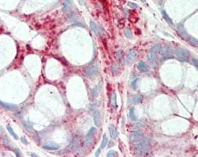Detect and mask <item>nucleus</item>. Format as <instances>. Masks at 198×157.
I'll return each mask as SVG.
<instances>
[{
    "label": "nucleus",
    "instance_id": "nucleus-1",
    "mask_svg": "<svg viewBox=\"0 0 198 157\" xmlns=\"http://www.w3.org/2000/svg\"><path fill=\"white\" fill-rule=\"evenodd\" d=\"M135 148L140 154H145L151 149V144L148 140H143L135 144Z\"/></svg>",
    "mask_w": 198,
    "mask_h": 157
},
{
    "label": "nucleus",
    "instance_id": "nucleus-2",
    "mask_svg": "<svg viewBox=\"0 0 198 157\" xmlns=\"http://www.w3.org/2000/svg\"><path fill=\"white\" fill-rule=\"evenodd\" d=\"M176 58L183 62H188L189 59V51L184 48H178L174 51Z\"/></svg>",
    "mask_w": 198,
    "mask_h": 157
},
{
    "label": "nucleus",
    "instance_id": "nucleus-3",
    "mask_svg": "<svg viewBox=\"0 0 198 157\" xmlns=\"http://www.w3.org/2000/svg\"><path fill=\"white\" fill-rule=\"evenodd\" d=\"M143 95H140V94H134V95H132L130 97L129 101L132 104L136 105V104H140L143 102Z\"/></svg>",
    "mask_w": 198,
    "mask_h": 157
},
{
    "label": "nucleus",
    "instance_id": "nucleus-4",
    "mask_svg": "<svg viewBox=\"0 0 198 157\" xmlns=\"http://www.w3.org/2000/svg\"><path fill=\"white\" fill-rule=\"evenodd\" d=\"M136 56H137L136 50L135 49L130 50V52L128 53V55H127V62H128V64H131L132 62H134L135 60V59H136Z\"/></svg>",
    "mask_w": 198,
    "mask_h": 157
},
{
    "label": "nucleus",
    "instance_id": "nucleus-5",
    "mask_svg": "<svg viewBox=\"0 0 198 157\" xmlns=\"http://www.w3.org/2000/svg\"><path fill=\"white\" fill-rule=\"evenodd\" d=\"M143 137V133L142 132L140 131H136L133 132L131 136H130V140L132 142H135V141H139V140L142 138Z\"/></svg>",
    "mask_w": 198,
    "mask_h": 157
},
{
    "label": "nucleus",
    "instance_id": "nucleus-6",
    "mask_svg": "<svg viewBox=\"0 0 198 157\" xmlns=\"http://www.w3.org/2000/svg\"><path fill=\"white\" fill-rule=\"evenodd\" d=\"M94 122L97 127H99L101 125V113L98 110H97L94 113Z\"/></svg>",
    "mask_w": 198,
    "mask_h": 157
},
{
    "label": "nucleus",
    "instance_id": "nucleus-7",
    "mask_svg": "<svg viewBox=\"0 0 198 157\" xmlns=\"http://www.w3.org/2000/svg\"><path fill=\"white\" fill-rule=\"evenodd\" d=\"M72 7V0H65L64 3V7L62 9V11L64 13H66L67 11H69L70 10V8Z\"/></svg>",
    "mask_w": 198,
    "mask_h": 157
},
{
    "label": "nucleus",
    "instance_id": "nucleus-8",
    "mask_svg": "<svg viewBox=\"0 0 198 157\" xmlns=\"http://www.w3.org/2000/svg\"><path fill=\"white\" fill-rule=\"evenodd\" d=\"M137 69L140 72H146L148 70V66L143 61H140L137 64Z\"/></svg>",
    "mask_w": 198,
    "mask_h": 157
},
{
    "label": "nucleus",
    "instance_id": "nucleus-9",
    "mask_svg": "<svg viewBox=\"0 0 198 157\" xmlns=\"http://www.w3.org/2000/svg\"><path fill=\"white\" fill-rule=\"evenodd\" d=\"M97 72V67L95 66H91V67H89L88 68L86 69V74L87 76H92V75H94V74H96Z\"/></svg>",
    "mask_w": 198,
    "mask_h": 157
},
{
    "label": "nucleus",
    "instance_id": "nucleus-10",
    "mask_svg": "<svg viewBox=\"0 0 198 157\" xmlns=\"http://www.w3.org/2000/svg\"><path fill=\"white\" fill-rule=\"evenodd\" d=\"M109 133H110V137L113 139H116L117 137V131H116V128L113 125H110L109 126Z\"/></svg>",
    "mask_w": 198,
    "mask_h": 157
},
{
    "label": "nucleus",
    "instance_id": "nucleus-11",
    "mask_svg": "<svg viewBox=\"0 0 198 157\" xmlns=\"http://www.w3.org/2000/svg\"><path fill=\"white\" fill-rule=\"evenodd\" d=\"M100 91H101V85L97 84V86H95V87L93 89V91H92V97H93V98H96L99 94Z\"/></svg>",
    "mask_w": 198,
    "mask_h": 157
},
{
    "label": "nucleus",
    "instance_id": "nucleus-12",
    "mask_svg": "<svg viewBox=\"0 0 198 157\" xmlns=\"http://www.w3.org/2000/svg\"><path fill=\"white\" fill-rule=\"evenodd\" d=\"M43 148L46 150H57L59 148V146L57 144H44Z\"/></svg>",
    "mask_w": 198,
    "mask_h": 157
},
{
    "label": "nucleus",
    "instance_id": "nucleus-13",
    "mask_svg": "<svg viewBox=\"0 0 198 157\" xmlns=\"http://www.w3.org/2000/svg\"><path fill=\"white\" fill-rule=\"evenodd\" d=\"M178 30L179 32V33H180L182 37H186L187 36V33L185 31V29H184V26L182 24H178Z\"/></svg>",
    "mask_w": 198,
    "mask_h": 157
},
{
    "label": "nucleus",
    "instance_id": "nucleus-14",
    "mask_svg": "<svg viewBox=\"0 0 198 157\" xmlns=\"http://www.w3.org/2000/svg\"><path fill=\"white\" fill-rule=\"evenodd\" d=\"M89 24H90V28L92 29V30H93L94 33H95L96 35H99V28L97 27V26L95 24V22H94L93 21H90Z\"/></svg>",
    "mask_w": 198,
    "mask_h": 157
},
{
    "label": "nucleus",
    "instance_id": "nucleus-15",
    "mask_svg": "<svg viewBox=\"0 0 198 157\" xmlns=\"http://www.w3.org/2000/svg\"><path fill=\"white\" fill-rule=\"evenodd\" d=\"M147 58L148 59L150 60L151 62H152V63H154V62H155L157 59H158V56L156 55L155 53H154V52H149L147 54Z\"/></svg>",
    "mask_w": 198,
    "mask_h": 157
},
{
    "label": "nucleus",
    "instance_id": "nucleus-16",
    "mask_svg": "<svg viewBox=\"0 0 198 157\" xmlns=\"http://www.w3.org/2000/svg\"><path fill=\"white\" fill-rule=\"evenodd\" d=\"M0 104H1L2 106L5 108V109H7V110H14V109H16V107H17L15 105L5 103V102H2V101H0Z\"/></svg>",
    "mask_w": 198,
    "mask_h": 157
},
{
    "label": "nucleus",
    "instance_id": "nucleus-17",
    "mask_svg": "<svg viewBox=\"0 0 198 157\" xmlns=\"http://www.w3.org/2000/svg\"><path fill=\"white\" fill-rule=\"evenodd\" d=\"M161 51H162V45L159 44L154 45L153 47L151 48V52H161Z\"/></svg>",
    "mask_w": 198,
    "mask_h": 157
},
{
    "label": "nucleus",
    "instance_id": "nucleus-18",
    "mask_svg": "<svg viewBox=\"0 0 198 157\" xmlns=\"http://www.w3.org/2000/svg\"><path fill=\"white\" fill-rule=\"evenodd\" d=\"M162 16H163V18H165V20H166L168 23L170 24V25H173V21L171 20V18H170L169 16H168V14L166 13V12L165 11V10H162Z\"/></svg>",
    "mask_w": 198,
    "mask_h": 157
},
{
    "label": "nucleus",
    "instance_id": "nucleus-19",
    "mask_svg": "<svg viewBox=\"0 0 198 157\" xmlns=\"http://www.w3.org/2000/svg\"><path fill=\"white\" fill-rule=\"evenodd\" d=\"M145 125V123L143 122V121H137V122H135V124H134V130H137V129H139L140 128H142Z\"/></svg>",
    "mask_w": 198,
    "mask_h": 157
},
{
    "label": "nucleus",
    "instance_id": "nucleus-20",
    "mask_svg": "<svg viewBox=\"0 0 198 157\" xmlns=\"http://www.w3.org/2000/svg\"><path fill=\"white\" fill-rule=\"evenodd\" d=\"M76 18H77L76 14H75L74 12H72V13H69V14L67 16L66 18L68 21H75V19H76Z\"/></svg>",
    "mask_w": 198,
    "mask_h": 157
},
{
    "label": "nucleus",
    "instance_id": "nucleus-21",
    "mask_svg": "<svg viewBox=\"0 0 198 157\" xmlns=\"http://www.w3.org/2000/svg\"><path fill=\"white\" fill-rule=\"evenodd\" d=\"M129 117H130V119H131L132 121H135V120H136V117H135V109H134L133 107L130 109Z\"/></svg>",
    "mask_w": 198,
    "mask_h": 157
},
{
    "label": "nucleus",
    "instance_id": "nucleus-22",
    "mask_svg": "<svg viewBox=\"0 0 198 157\" xmlns=\"http://www.w3.org/2000/svg\"><path fill=\"white\" fill-rule=\"evenodd\" d=\"M6 128H7V129H8V131H9V132H10V134H11V135H12V136H13V138H14V139H15V140H18V136H17V134H16V133H15V132H14V131H13V129H12V128H11V127H10V126L9 125V124H8V125L6 126Z\"/></svg>",
    "mask_w": 198,
    "mask_h": 157
},
{
    "label": "nucleus",
    "instance_id": "nucleus-23",
    "mask_svg": "<svg viewBox=\"0 0 198 157\" xmlns=\"http://www.w3.org/2000/svg\"><path fill=\"white\" fill-rule=\"evenodd\" d=\"M107 142H108V140H107V138H106V135L104 134V135H103L102 144H101V147H100V148H101V149H102V148H104L105 147V146H106Z\"/></svg>",
    "mask_w": 198,
    "mask_h": 157
},
{
    "label": "nucleus",
    "instance_id": "nucleus-24",
    "mask_svg": "<svg viewBox=\"0 0 198 157\" xmlns=\"http://www.w3.org/2000/svg\"><path fill=\"white\" fill-rule=\"evenodd\" d=\"M78 147H79V140H75L74 143L72 144V150L74 151H76L78 150Z\"/></svg>",
    "mask_w": 198,
    "mask_h": 157
},
{
    "label": "nucleus",
    "instance_id": "nucleus-25",
    "mask_svg": "<svg viewBox=\"0 0 198 157\" xmlns=\"http://www.w3.org/2000/svg\"><path fill=\"white\" fill-rule=\"evenodd\" d=\"M124 35H125V37H127V38L131 39L132 37V31H131V29H126L125 30H124Z\"/></svg>",
    "mask_w": 198,
    "mask_h": 157
},
{
    "label": "nucleus",
    "instance_id": "nucleus-26",
    "mask_svg": "<svg viewBox=\"0 0 198 157\" xmlns=\"http://www.w3.org/2000/svg\"><path fill=\"white\" fill-rule=\"evenodd\" d=\"M96 132V129L95 128H91L90 129H89V132H88V133L86 134V137L87 138V137H93V135Z\"/></svg>",
    "mask_w": 198,
    "mask_h": 157
},
{
    "label": "nucleus",
    "instance_id": "nucleus-27",
    "mask_svg": "<svg viewBox=\"0 0 198 157\" xmlns=\"http://www.w3.org/2000/svg\"><path fill=\"white\" fill-rule=\"evenodd\" d=\"M111 102H112V104L113 106L116 107V95L115 93H113L112 94V98H111Z\"/></svg>",
    "mask_w": 198,
    "mask_h": 157
},
{
    "label": "nucleus",
    "instance_id": "nucleus-28",
    "mask_svg": "<svg viewBox=\"0 0 198 157\" xmlns=\"http://www.w3.org/2000/svg\"><path fill=\"white\" fill-rule=\"evenodd\" d=\"M106 156L108 157H114V156H117L118 154L115 151H108V153L106 154Z\"/></svg>",
    "mask_w": 198,
    "mask_h": 157
},
{
    "label": "nucleus",
    "instance_id": "nucleus-29",
    "mask_svg": "<svg viewBox=\"0 0 198 157\" xmlns=\"http://www.w3.org/2000/svg\"><path fill=\"white\" fill-rule=\"evenodd\" d=\"M162 52V54H164V55H168V54L170 52V48L168 47V46H165Z\"/></svg>",
    "mask_w": 198,
    "mask_h": 157
},
{
    "label": "nucleus",
    "instance_id": "nucleus-30",
    "mask_svg": "<svg viewBox=\"0 0 198 157\" xmlns=\"http://www.w3.org/2000/svg\"><path fill=\"white\" fill-rule=\"evenodd\" d=\"M112 70H113V75H116V74H117V72H118V67H117V66H116L115 64H113V66H112Z\"/></svg>",
    "mask_w": 198,
    "mask_h": 157
},
{
    "label": "nucleus",
    "instance_id": "nucleus-31",
    "mask_svg": "<svg viewBox=\"0 0 198 157\" xmlns=\"http://www.w3.org/2000/svg\"><path fill=\"white\" fill-rule=\"evenodd\" d=\"M140 81V78H135L134 81H132V86L135 89L137 88V85H138V82Z\"/></svg>",
    "mask_w": 198,
    "mask_h": 157
},
{
    "label": "nucleus",
    "instance_id": "nucleus-32",
    "mask_svg": "<svg viewBox=\"0 0 198 157\" xmlns=\"http://www.w3.org/2000/svg\"><path fill=\"white\" fill-rule=\"evenodd\" d=\"M172 58H173V56L169 55V54H168V55H165L164 57L162 58V59H163V60H166V59H172Z\"/></svg>",
    "mask_w": 198,
    "mask_h": 157
},
{
    "label": "nucleus",
    "instance_id": "nucleus-33",
    "mask_svg": "<svg viewBox=\"0 0 198 157\" xmlns=\"http://www.w3.org/2000/svg\"><path fill=\"white\" fill-rule=\"evenodd\" d=\"M191 40L192 42V45L193 46H197V40H196L195 38H191Z\"/></svg>",
    "mask_w": 198,
    "mask_h": 157
},
{
    "label": "nucleus",
    "instance_id": "nucleus-34",
    "mask_svg": "<svg viewBox=\"0 0 198 157\" xmlns=\"http://www.w3.org/2000/svg\"><path fill=\"white\" fill-rule=\"evenodd\" d=\"M128 4V6H129V7H131L132 8H136V7H137V5L135 4V3H132V2H129Z\"/></svg>",
    "mask_w": 198,
    "mask_h": 157
},
{
    "label": "nucleus",
    "instance_id": "nucleus-35",
    "mask_svg": "<svg viewBox=\"0 0 198 157\" xmlns=\"http://www.w3.org/2000/svg\"><path fill=\"white\" fill-rule=\"evenodd\" d=\"M121 53H122V51L121 50H119L117 52H116V57H117L118 59L121 57Z\"/></svg>",
    "mask_w": 198,
    "mask_h": 157
},
{
    "label": "nucleus",
    "instance_id": "nucleus-36",
    "mask_svg": "<svg viewBox=\"0 0 198 157\" xmlns=\"http://www.w3.org/2000/svg\"><path fill=\"white\" fill-rule=\"evenodd\" d=\"M21 141L22 142L23 144H28V142H27L26 139H25L24 137H21Z\"/></svg>",
    "mask_w": 198,
    "mask_h": 157
},
{
    "label": "nucleus",
    "instance_id": "nucleus-37",
    "mask_svg": "<svg viewBox=\"0 0 198 157\" xmlns=\"http://www.w3.org/2000/svg\"><path fill=\"white\" fill-rule=\"evenodd\" d=\"M192 61H193V63H194V65L197 67V65H198V61H197V59H192Z\"/></svg>",
    "mask_w": 198,
    "mask_h": 157
},
{
    "label": "nucleus",
    "instance_id": "nucleus-38",
    "mask_svg": "<svg viewBox=\"0 0 198 157\" xmlns=\"http://www.w3.org/2000/svg\"><path fill=\"white\" fill-rule=\"evenodd\" d=\"M112 144H113V143L112 142H110L109 144H108V147L109 148H110V147H112Z\"/></svg>",
    "mask_w": 198,
    "mask_h": 157
},
{
    "label": "nucleus",
    "instance_id": "nucleus-39",
    "mask_svg": "<svg viewBox=\"0 0 198 157\" xmlns=\"http://www.w3.org/2000/svg\"><path fill=\"white\" fill-rule=\"evenodd\" d=\"M30 156H35V157H37V155H36V154H34V153H32Z\"/></svg>",
    "mask_w": 198,
    "mask_h": 157
}]
</instances>
